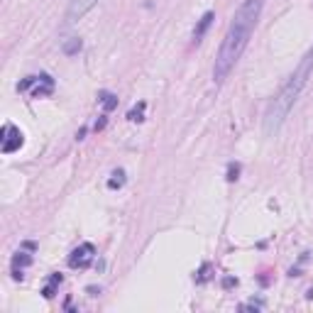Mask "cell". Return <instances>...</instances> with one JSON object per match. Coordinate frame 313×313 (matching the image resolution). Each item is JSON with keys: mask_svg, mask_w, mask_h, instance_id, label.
Segmentation results:
<instances>
[{"mask_svg": "<svg viewBox=\"0 0 313 313\" xmlns=\"http://www.w3.org/2000/svg\"><path fill=\"white\" fill-rule=\"evenodd\" d=\"M262 8H264V0H245L237 8V12L233 15V23L228 27V32L223 37V44H220L218 56H215V66H213L215 83H223L228 78V74L235 69L237 59L247 49L250 37H252L259 15H262Z\"/></svg>", "mask_w": 313, "mask_h": 313, "instance_id": "cell-1", "label": "cell"}, {"mask_svg": "<svg viewBox=\"0 0 313 313\" xmlns=\"http://www.w3.org/2000/svg\"><path fill=\"white\" fill-rule=\"evenodd\" d=\"M311 74H313V47L306 52V56H303L301 61H299L296 71H294L289 76V81L281 86V91L274 96V101L269 103L267 115H264V132L267 135L279 132V127L284 125V120L289 118L291 108H294V103L299 101V96H301L303 86L308 83Z\"/></svg>", "mask_w": 313, "mask_h": 313, "instance_id": "cell-2", "label": "cell"}, {"mask_svg": "<svg viewBox=\"0 0 313 313\" xmlns=\"http://www.w3.org/2000/svg\"><path fill=\"white\" fill-rule=\"evenodd\" d=\"M96 3H98V0H71V3H69V8H66V15H64V27L76 25L86 12L96 8Z\"/></svg>", "mask_w": 313, "mask_h": 313, "instance_id": "cell-3", "label": "cell"}, {"mask_svg": "<svg viewBox=\"0 0 313 313\" xmlns=\"http://www.w3.org/2000/svg\"><path fill=\"white\" fill-rule=\"evenodd\" d=\"M96 257V247L91 245V242H83V245H78L71 255H69V267L74 269H86L93 262Z\"/></svg>", "mask_w": 313, "mask_h": 313, "instance_id": "cell-4", "label": "cell"}, {"mask_svg": "<svg viewBox=\"0 0 313 313\" xmlns=\"http://www.w3.org/2000/svg\"><path fill=\"white\" fill-rule=\"evenodd\" d=\"M3 152L5 154H10L15 149H20L23 147V132L17 130V127H12V125H5V130H3Z\"/></svg>", "mask_w": 313, "mask_h": 313, "instance_id": "cell-5", "label": "cell"}, {"mask_svg": "<svg viewBox=\"0 0 313 313\" xmlns=\"http://www.w3.org/2000/svg\"><path fill=\"white\" fill-rule=\"evenodd\" d=\"M213 17H215L213 12H206V15L201 17V20H198V25H196V30H193V42H201V39H203V34L208 32V27H211Z\"/></svg>", "mask_w": 313, "mask_h": 313, "instance_id": "cell-6", "label": "cell"}, {"mask_svg": "<svg viewBox=\"0 0 313 313\" xmlns=\"http://www.w3.org/2000/svg\"><path fill=\"white\" fill-rule=\"evenodd\" d=\"M81 47H83V42H81L78 37H71V39H66V42H64V54H66V56H74L78 49H81Z\"/></svg>", "mask_w": 313, "mask_h": 313, "instance_id": "cell-7", "label": "cell"}, {"mask_svg": "<svg viewBox=\"0 0 313 313\" xmlns=\"http://www.w3.org/2000/svg\"><path fill=\"white\" fill-rule=\"evenodd\" d=\"M56 284H61V274H54V277H52V281L44 286V291H42V294H44V299H52V296H54V286H56Z\"/></svg>", "mask_w": 313, "mask_h": 313, "instance_id": "cell-8", "label": "cell"}, {"mask_svg": "<svg viewBox=\"0 0 313 313\" xmlns=\"http://www.w3.org/2000/svg\"><path fill=\"white\" fill-rule=\"evenodd\" d=\"M123 184H125V171H115V174H113V179L108 181V186H110V189H120Z\"/></svg>", "mask_w": 313, "mask_h": 313, "instance_id": "cell-9", "label": "cell"}, {"mask_svg": "<svg viewBox=\"0 0 313 313\" xmlns=\"http://www.w3.org/2000/svg\"><path fill=\"white\" fill-rule=\"evenodd\" d=\"M115 105H118V98H115L113 93H103V108H105V110H113Z\"/></svg>", "mask_w": 313, "mask_h": 313, "instance_id": "cell-10", "label": "cell"}, {"mask_svg": "<svg viewBox=\"0 0 313 313\" xmlns=\"http://www.w3.org/2000/svg\"><path fill=\"white\" fill-rule=\"evenodd\" d=\"M12 264H15V267H27V264H32V257H30V255H25V252H20L17 257L12 259Z\"/></svg>", "mask_w": 313, "mask_h": 313, "instance_id": "cell-11", "label": "cell"}, {"mask_svg": "<svg viewBox=\"0 0 313 313\" xmlns=\"http://www.w3.org/2000/svg\"><path fill=\"white\" fill-rule=\"evenodd\" d=\"M237 174H240V167H237V164H230V169H228V181H235Z\"/></svg>", "mask_w": 313, "mask_h": 313, "instance_id": "cell-12", "label": "cell"}, {"mask_svg": "<svg viewBox=\"0 0 313 313\" xmlns=\"http://www.w3.org/2000/svg\"><path fill=\"white\" fill-rule=\"evenodd\" d=\"M142 108H145V103L140 105V110H132V113H130V115H127V118H130L132 123H140V120H142Z\"/></svg>", "mask_w": 313, "mask_h": 313, "instance_id": "cell-13", "label": "cell"}]
</instances>
